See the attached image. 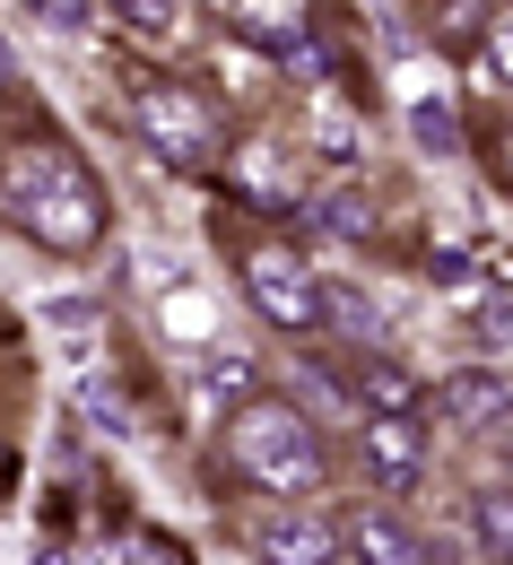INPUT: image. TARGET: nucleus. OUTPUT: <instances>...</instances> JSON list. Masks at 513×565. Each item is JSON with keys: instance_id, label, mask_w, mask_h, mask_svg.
<instances>
[{"instance_id": "f257e3e1", "label": "nucleus", "mask_w": 513, "mask_h": 565, "mask_svg": "<svg viewBox=\"0 0 513 565\" xmlns=\"http://www.w3.org/2000/svg\"><path fill=\"white\" fill-rule=\"evenodd\" d=\"M0 217H9L26 244L62 253V262L96 253L105 226H114L105 183L87 174V157H78L71 140H9L0 148Z\"/></svg>"}, {"instance_id": "f03ea898", "label": "nucleus", "mask_w": 513, "mask_h": 565, "mask_svg": "<svg viewBox=\"0 0 513 565\" xmlns=\"http://www.w3.org/2000/svg\"><path fill=\"white\" fill-rule=\"evenodd\" d=\"M226 461L270 504H313L331 488V444L313 435V409H296L279 392H253L244 409H226Z\"/></svg>"}, {"instance_id": "7ed1b4c3", "label": "nucleus", "mask_w": 513, "mask_h": 565, "mask_svg": "<svg viewBox=\"0 0 513 565\" xmlns=\"http://www.w3.org/2000/svg\"><path fill=\"white\" fill-rule=\"evenodd\" d=\"M131 131L157 166L174 174H218L226 166V122L218 96L192 87V78H131Z\"/></svg>"}, {"instance_id": "20e7f679", "label": "nucleus", "mask_w": 513, "mask_h": 565, "mask_svg": "<svg viewBox=\"0 0 513 565\" xmlns=\"http://www.w3.org/2000/svg\"><path fill=\"white\" fill-rule=\"evenodd\" d=\"M244 296H253V313H261L270 331H288V340L322 331V270H313L296 244H279V235H261V244L244 253Z\"/></svg>"}, {"instance_id": "39448f33", "label": "nucleus", "mask_w": 513, "mask_h": 565, "mask_svg": "<svg viewBox=\"0 0 513 565\" xmlns=\"http://www.w3.org/2000/svg\"><path fill=\"white\" fill-rule=\"evenodd\" d=\"M253 565H349L340 548V522L313 513V504H270L253 522Z\"/></svg>"}, {"instance_id": "423d86ee", "label": "nucleus", "mask_w": 513, "mask_h": 565, "mask_svg": "<svg viewBox=\"0 0 513 565\" xmlns=\"http://www.w3.org/2000/svg\"><path fill=\"white\" fill-rule=\"evenodd\" d=\"M357 444H366L374 488H392V495L427 488V418L418 409H374V418H357Z\"/></svg>"}, {"instance_id": "0eeeda50", "label": "nucleus", "mask_w": 513, "mask_h": 565, "mask_svg": "<svg viewBox=\"0 0 513 565\" xmlns=\"http://www.w3.org/2000/svg\"><path fill=\"white\" fill-rule=\"evenodd\" d=\"M183 356H192V409H210V418L244 409L261 392V349H244V340H201Z\"/></svg>"}, {"instance_id": "6e6552de", "label": "nucleus", "mask_w": 513, "mask_h": 565, "mask_svg": "<svg viewBox=\"0 0 513 565\" xmlns=\"http://www.w3.org/2000/svg\"><path fill=\"white\" fill-rule=\"evenodd\" d=\"M340 548H349V565H436V548H427L392 504H357V513H340Z\"/></svg>"}, {"instance_id": "1a4fd4ad", "label": "nucleus", "mask_w": 513, "mask_h": 565, "mask_svg": "<svg viewBox=\"0 0 513 565\" xmlns=\"http://www.w3.org/2000/svg\"><path fill=\"white\" fill-rule=\"evenodd\" d=\"M436 409L452 426H505L513 418V365H461V374H443V392H436Z\"/></svg>"}, {"instance_id": "9d476101", "label": "nucleus", "mask_w": 513, "mask_h": 565, "mask_svg": "<svg viewBox=\"0 0 513 565\" xmlns=\"http://www.w3.org/2000/svg\"><path fill=\"white\" fill-rule=\"evenodd\" d=\"M226 26L253 44V53H288L296 35H313V0H226Z\"/></svg>"}, {"instance_id": "9b49d317", "label": "nucleus", "mask_w": 513, "mask_h": 565, "mask_svg": "<svg viewBox=\"0 0 513 565\" xmlns=\"http://www.w3.org/2000/svg\"><path fill=\"white\" fill-rule=\"evenodd\" d=\"M349 401H357V418H374V409H418V383H409V365L383 349H349Z\"/></svg>"}, {"instance_id": "f8f14e48", "label": "nucleus", "mask_w": 513, "mask_h": 565, "mask_svg": "<svg viewBox=\"0 0 513 565\" xmlns=\"http://www.w3.org/2000/svg\"><path fill=\"white\" fill-rule=\"evenodd\" d=\"M357 148H366V122L349 114V96L313 87V157L322 166H357Z\"/></svg>"}, {"instance_id": "ddd939ff", "label": "nucleus", "mask_w": 513, "mask_h": 565, "mask_svg": "<svg viewBox=\"0 0 513 565\" xmlns=\"http://www.w3.org/2000/svg\"><path fill=\"white\" fill-rule=\"evenodd\" d=\"M461 522H470V548L488 565H513V488H479L461 504Z\"/></svg>"}, {"instance_id": "4468645a", "label": "nucleus", "mask_w": 513, "mask_h": 565, "mask_svg": "<svg viewBox=\"0 0 513 565\" xmlns=\"http://www.w3.org/2000/svg\"><path fill=\"white\" fill-rule=\"evenodd\" d=\"M78 418L96 426V435H131V383L122 374H78Z\"/></svg>"}, {"instance_id": "2eb2a0df", "label": "nucleus", "mask_w": 513, "mask_h": 565, "mask_svg": "<svg viewBox=\"0 0 513 565\" xmlns=\"http://www.w3.org/2000/svg\"><path fill=\"white\" fill-rule=\"evenodd\" d=\"M235 183H244V192H261L270 210H288V201H296V174L270 157V148H235Z\"/></svg>"}, {"instance_id": "dca6fc26", "label": "nucleus", "mask_w": 513, "mask_h": 565, "mask_svg": "<svg viewBox=\"0 0 513 565\" xmlns=\"http://www.w3.org/2000/svg\"><path fill=\"white\" fill-rule=\"evenodd\" d=\"M165 340H174V349L218 340V313H210V296H201V287H174V296H165Z\"/></svg>"}, {"instance_id": "f3484780", "label": "nucleus", "mask_w": 513, "mask_h": 565, "mask_svg": "<svg viewBox=\"0 0 513 565\" xmlns=\"http://www.w3.org/2000/svg\"><path fill=\"white\" fill-rule=\"evenodd\" d=\"M409 131H418L427 157H452V148H461V114H452L443 96H418V105H409Z\"/></svg>"}, {"instance_id": "a211bd4d", "label": "nucleus", "mask_w": 513, "mask_h": 565, "mask_svg": "<svg viewBox=\"0 0 513 565\" xmlns=\"http://www.w3.org/2000/svg\"><path fill=\"white\" fill-rule=\"evenodd\" d=\"M304 210L322 217L331 235H349V244H366V235H374V210H366V192H322V201H304Z\"/></svg>"}, {"instance_id": "6ab92c4d", "label": "nucleus", "mask_w": 513, "mask_h": 565, "mask_svg": "<svg viewBox=\"0 0 513 565\" xmlns=\"http://www.w3.org/2000/svg\"><path fill=\"white\" fill-rule=\"evenodd\" d=\"M470 331L496 349V365H513V296H496V287H488V296L470 305Z\"/></svg>"}, {"instance_id": "aec40b11", "label": "nucleus", "mask_w": 513, "mask_h": 565, "mask_svg": "<svg viewBox=\"0 0 513 565\" xmlns=\"http://www.w3.org/2000/svg\"><path fill=\"white\" fill-rule=\"evenodd\" d=\"M279 62H288V78H296V87H331V71H340V53H331L322 35H296Z\"/></svg>"}, {"instance_id": "412c9836", "label": "nucleus", "mask_w": 513, "mask_h": 565, "mask_svg": "<svg viewBox=\"0 0 513 565\" xmlns=\"http://www.w3.org/2000/svg\"><path fill=\"white\" fill-rule=\"evenodd\" d=\"M114 18L140 26V35H174L183 26V0H114Z\"/></svg>"}, {"instance_id": "4be33fe9", "label": "nucleus", "mask_w": 513, "mask_h": 565, "mask_svg": "<svg viewBox=\"0 0 513 565\" xmlns=\"http://www.w3.org/2000/svg\"><path fill=\"white\" fill-rule=\"evenodd\" d=\"M488 35V0H443V44H479Z\"/></svg>"}, {"instance_id": "5701e85b", "label": "nucleus", "mask_w": 513, "mask_h": 565, "mask_svg": "<svg viewBox=\"0 0 513 565\" xmlns=\"http://www.w3.org/2000/svg\"><path fill=\"white\" fill-rule=\"evenodd\" d=\"M479 53H488V71L513 87V18H488V35H479Z\"/></svg>"}, {"instance_id": "b1692460", "label": "nucleus", "mask_w": 513, "mask_h": 565, "mask_svg": "<svg viewBox=\"0 0 513 565\" xmlns=\"http://www.w3.org/2000/svg\"><path fill=\"white\" fill-rule=\"evenodd\" d=\"M114 557H122V565H183V548H174V540H157V531H140V540H122Z\"/></svg>"}, {"instance_id": "393cba45", "label": "nucleus", "mask_w": 513, "mask_h": 565, "mask_svg": "<svg viewBox=\"0 0 513 565\" xmlns=\"http://www.w3.org/2000/svg\"><path fill=\"white\" fill-rule=\"evenodd\" d=\"M26 9H35L44 26H62V35H78V26H87V9H78V0H26Z\"/></svg>"}, {"instance_id": "a878e982", "label": "nucleus", "mask_w": 513, "mask_h": 565, "mask_svg": "<svg viewBox=\"0 0 513 565\" xmlns=\"http://www.w3.org/2000/svg\"><path fill=\"white\" fill-rule=\"evenodd\" d=\"M71 565H122V557H114V548H78Z\"/></svg>"}, {"instance_id": "bb28decb", "label": "nucleus", "mask_w": 513, "mask_h": 565, "mask_svg": "<svg viewBox=\"0 0 513 565\" xmlns=\"http://www.w3.org/2000/svg\"><path fill=\"white\" fill-rule=\"evenodd\" d=\"M35 565H71V557H62V548H44V557H35Z\"/></svg>"}, {"instance_id": "cd10ccee", "label": "nucleus", "mask_w": 513, "mask_h": 565, "mask_svg": "<svg viewBox=\"0 0 513 565\" xmlns=\"http://www.w3.org/2000/svg\"><path fill=\"white\" fill-rule=\"evenodd\" d=\"M0 78H9V44H0Z\"/></svg>"}, {"instance_id": "c85d7f7f", "label": "nucleus", "mask_w": 513, "mask_h": 565, "mask_svg": "<svg viewBox=\"0 0 513 565\" xmlns=\"http://www.w3.org/2000/svg\"><path fill=\"white\" fill-rule=\"evenodd\" d=\"M505 157H513V122H505Z\"/></svg>"}, {"instance_id": "c756f323", "label": "nucleus", "mask_w": 513, "mask_h": 565, "mask_svg": "<svg viewBox=\"0 0 513 565\" xmlns=\"http://www.w3.org/2000/svg\"><path fill=\"white\" fill-rule=\"evenodd\" d=\"M436 565H470V557H436Z\"/></svg>"}, {"instance_id": "7c9ffc66", "label": "nucleus", "mask_w": 513, "mask_h": 565, "mask_svg": "<svg viewBox=\"0 0 513 565\" xmlns=\"http://www.w3.org/2000/svg\"><path fill=\"white\" fill-rule=\"evenodd\" d=\"M505 461H513V444H505Z\"/></svg>"}]
</instances>
